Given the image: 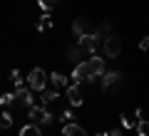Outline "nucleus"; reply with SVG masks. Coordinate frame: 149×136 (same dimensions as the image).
Returning <instances> with one entry per match:
<instances>
[{
    "mask_svg": "<svg viewBox=\"0 0 149 136\" xmlns=\"http://www.w3.org/2000/svg\"><path fill=\"white\" fill-rule=\"evenodd\" d=\"M104 72V59L102 57H90L85 59V62L74 64V72H72V79L74 82H92L95 77H100V74Z\"/></svg>",
    "mask_w": 149,
    "mask_h": 136,
    "instance_id": "f257e3e1",
    "label": "nucleus"
},
{
    "mask_svg": "<svg viewBox=\"0 0 149 136\" xmlns=\"http://www.w3.org/2000/svg\"><path fill=\"white\" fill-rule=\"evenodd\" d=\"M47 79H50V77L42 72V69L35 67V69L30 72V77H27V84H30V89H37V92H42L45 84H47Z\"/></svg>",
    "mask_w": 149,
    "mask_h": 136,
    "instance_id": "f03ea898",
    "label": "nucleus"
},
{
    "mask_svg": "<svg viewBox=\"0 0 149 136\" xmlns=\"http://www.w3.org/2000/svg\"><path fill=\"white\" fill-rule=\"evenodd\" d=\"M27 119H30L32 124H50L52 116H50L42 106H30V109H27Z\"/></svg>",
    "mask_w": 149,
    "mask_h": 136,
    "instance_id": "7ed1b4c3",
    "label": "nucleus"
},
{
    "mask_svg": "<svg viewBox=\"0 0 149 136\" xmlns=\"http://www.w3.org/2000/svg\"><path fill=\"white\" fill-rule=\"evenodd\" d=\"M85 52H95L97 47L102 45V37H97V32H90V35H85V37H80V42H77Z\"/></svg>",
    "mask_w": 149,
    "mask_h": 136,
    "instance_id": "20e7f679",
    "label": "nucleus"
},
{
    "mask_svg": "<svg viewBox=\"0 0 149 136\" xmlns=\"http://www.w3.org/2000/svg\"><path fill=\"white\" fill-rule=\"evenodd\" d=\"M119 50H122V40L117 35H109L104 40V57H117Z\"/></svg>",
    "mask_w": 149,
    "mask_h": 136,
    "instance_id": "39448f33",
    "label": "nucleus"
},
{
    "mask_svg": "<svg viewBox=\"0 0 149 136\" xmlns=\"http://www.w3.org/2000/svg\"><path fill=\"white\" fill-rule=\"evenodd\" d=\"M65 94H67V99H70V104H72V106H82V101H85L77 84H70V87L65 89Z\"/></svg>",
    "mask_w": 149,
    "mask_h": 136,
    "instance_id": "423d86ee",
    "label": "nucleus"
},
{
    "mask_svg": "<svg viewBox=\"0 0 149 136\" xmlns=\"http://www.w3.org/2000/svg\"><path fill=\"white\" fill-rule=\"evenodd\" d=\"M72 32H74L77 37L90 35V20H87V17H77V20L72 22Z\"/></svg>",
    "mask_w": 149,
    "mask_h": 136,
    "instance_id": "0eeeda50",
    "label": "nucleus"
},
{
    "mask_svg": "<svg viewBox=\"0 0 149 136\" xmlns=\"http://www.w3.org/2000/svg\"><path fill=\"white\" fill-rule=\"evenodd\" d=\"M119 82H122V74L119 72H107L104 77H102V87L104 89H117Z\"/></svg>",
    "mask_w": 149,
    "mask_h": 136,
    "instance_id": "6e6552de",
    "label": "nucleus"
},
{
    "mask_svg": "<svg viewBox=\"0 0 149 136\" xmlns=\"http://www.w3.org/2000/svg\"><path fill=\"white\" fill-rule=\"evenodd\" d=\"M15 104H25L27 109H30V106H35L32 104V94H30V89H25V87H20L15 92Z\"/></svg>",
    "mask_w": 149,
    "mask_h": 136,
    "instance_id": "1a4fd4ad",
    "label": "nucleus"
},
{
    "mask_svg": "<svg viewBox=\"0 0 149 136\" xmlns=\"http://www.w3.org/2000/svg\"><path fill=\"white\" fill-rule=\"evenodd\" d=\"M139 121H142V109H137L132 116H122V126L124 129H137Z\"/></svg>",
    "mask_w": 149,
    "mask_h": 136,
    "instance_id": "9d476101",
    "label": "nucleus"
},
{
    "mask_svg": "<svg viewBox=\"0 0 149 136\" xmlns=\"http://www.w3.org/2000/svg\"><path fill=\"white\" fill-rule=\"evenodd\" d=\"M67 59H72V62L82 59V62H85V50H82L80 45H77V47H70V50H67ZM77 64H80V62H77Z\"/></svg>",
    "mask_w": 149,
    "mask_h": 136,
    "instance_id": "9b49d317",
    "label": "nucleus"
},
{
    "mask_svg": "<svg viewBox=\"0 0 149 136\" xmlns=\"http://www.w3.org/2000/svg\"><path fill=\"white\" fill-rule=\"evenodd\" d=\"M50 82L55 84V89H67V79H65V74H60V72L50 74Z\"/></svg>",
    "mask_w": 149,
    "mask_h": 136,
    "instance_id": "f8f14e48",
    "label": "nucleus"
},
{
    "mask_svg": "<svg viewBox=\"0 0 149 136\" xmlns=\"http://www.w3.org/2000/svg\"><path fill=\"white\" fill-rule=\"evenodd\" d=\"M65 136H87L85 134V129L82 126H77V124H65Z\"/></svg>",
    "mask_w": 149,
    "mask_h": 136,
    "instance_id": "ddd939ff",
    "label": "nucleus"
},
{
    "mask_svg": "<svg viewBox=\"0 0 149 136\" xmlns=\"http://www.w3.org/2000/svg\"><path fill=\"white\" fill-rule=\"evenodd\" d=\"M10 126H13V116H10V111L0 109V129H10Z\"/></svg>",
    "mask_w": 149,
    "mask_h": 136,
    "instance_id": "4468645a",
    "label": "nucleus"
},
{
    "mask_svg": "<svg viewBox=\"0 0 149 136\" xmlns=\"http://www.w3.org/2000/svg\"><path fill=\"white\" fill-rule=\"evenodd\" d=\"M20 136H42L40 134V129H37V124H27L20 129Z\"/></svg>",
    "mask_w": 149,
    "mask_h": 136,
    "instance_id": "2eb2a0df",
    "label": "nucleus"
},
{
    "mask_svg": "<svg viewBox=\"0 0 149 136\" xmlns=\"http://www.w3.org/2000/svg\"><path fill=\"white\" fill-rule=\"evenodd\" d=\"M47 27H52V17H50L47 12H45V15L40 17V20H37V30L42 32V30H47Z\"/></svg>",
    "mask_w": 149,
    "mask_h": 136,
    "instance_id": "dca6fc26",
    "label": "nucleus"
},
{
    "mask_svg": "<svg viewBox=\"0 0 149 136\" xmlns=\"http://www.w3.org/2000/svg\"><path fill=\"white\" fill-rule=\"evenodd\" d=\"M37 3H40V8H42L45 12H50V10H55V8H57L60 0H37Z\"/></svg>",
    "mask_w": 149,
    "mask_h": 136,
    "instance_id": "f3484780",
    "label": "nucleus"
},
{
    "mask_svg": "<svg viewBox=\"0 0 149 136\" xmlns=\"http://www.w3.org/2000/svg\"><path fill=\"white\" fill-rule=\"evenodd\" d=\"M57 99V89H42V101H55Z\"/></svg>",
    "mask_w": 149,
    "mask_h": 136,
    "instance_id": "a211bd4d",
    "label": "nucleus"
},
{
    "mask_svg": "<svg viewBox=\"0 0 149 136\" xmlns=\"http://www.w3.org/2000/svg\"><path fill=\"white\" fill-rule=\"evenodd\" d=\"M10 79L15 82V87H17V89L22 87V74H20V69H13V72H10Z\"/></svg>",
    "mask_w": 149,
    "mask_h": 136,
    "instance_id": "6ab92c4d",
    "label": "nucleus"
},
{
    "mask_svg": "<svg viewBox=\"0 0 149 136\" xmlns=\"http://www.w3.org/2000/svg\"><path fill=\"white\" fill-rule=\"evenodd\" d=\"M15 104V94H3L0 97V106H10Z\"/></svg>",
    "mask_w": 149,
    "mask_h": 136,
    "instance_id": "aec40b11",
    "label": "nucleus"
},
{
    "mask_svg": "<svg viewBox=\"0 0 149 136\" xmlns=\"http://www.w3.org/2000/svg\"><path fill=\"white\" fill-rule=\"evenodd\" d=\"M137 134H139V136H149V121H139Z\"/></svg>",
    "mask_w": 149,
    "mask_h": 136,
    "instance_id": "412c9836",
    "label": "nucleus"
},
{
    "mask_svg": "<svg viewBox=\"0 0 149 136\" xmlns=\"http://www.w3.org/2000/svg\"><path fill=\"white\" fill-rule=\"evenodd\" d=\"M60 119H62V124H72V111H62V116H60Z\"/></svg>",
    "mask_w": 149,
    "mask_h": 136,
    "instance_id": "4be33fe9",
    "label": "nucleus"
},
{
    "mask_svg": "<svg viewBox=\"0 0 149 136\" xmlns=\"http://www.w3.org/2000/svg\"><path fill=\"white\" fill-rule=\"evenodd\" d=\"M139 50H149V35L142 37V42H139Z\"/></svg>",
    "mask_w": 149,
    "mask_h": 136,
    "instance_id": "5701e85b",
    "label": "nucleus"
},
{
    "mask_svg": "<svg viewBox=\"0 0 149 136\" xmlns=\"http://www.w3.org/2000/svg\"><path fill=\"white\" fill-rule=\"evenodd\" d=\"M107 136H124V131H122V129H114V131H109Z\"/></svg>",
    "mask_w": 149,
    "mask_h": 136,
    "instance_id": "b1692460",
    "label": "nucleus"
},
{
    "mask_svg": "<svg viewBox=\"0 0 149 136\" xmlns=\"http://www.w3.org/2000/svg\"><path fill=\"white\" fill-rule=\"evenodd\" d=\"M97 136H107V134H97Z\"/></svg>",
    "mask_w": 149,
    "mask_h": 136,
    "instance_id": "393cba45",
    "label": "nucleus"
}]
</instances>
